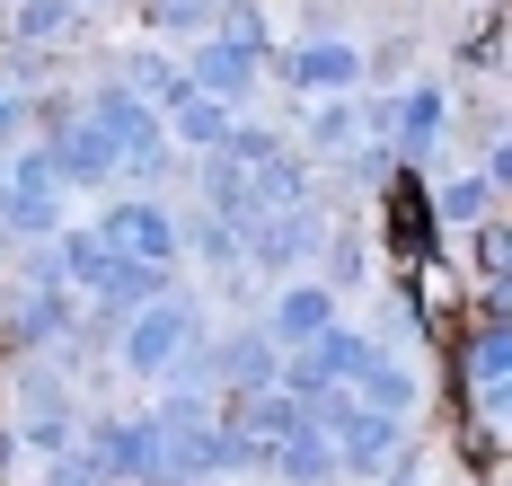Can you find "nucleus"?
<instances>
[{
	"mask_svg": "<svg viewBox=\"0 0 512 486\" xmlns=\"http://www.w3.org/2000/svg\"><path fill=\"white\" fill-rule=\"evenodd\" d=\"M62 274H71L80 292H98V301H151L159 292V274L151 266H124L98 230H71V239H62Z\"/></svg>",
	"mask_w": 512,
	"mask_h": 486,
	"instance_id": "nucleus-1",
	"label": "nucleus"
},
{
	"mask_svg": "<svg viewBox=\"0 0 512 486\" xmlns=\"http://www.w3.org/2000/svg\"><path fill=\"white\" fill-rule=\"evenodd\" d=\"M98 239L124 257V266H151V274H159L168 257H177V239H186V230L168 221V204H106V213H98Z\"/></svg>",
	"mask_w": 512,
	"mask_h": 486,
	"instance_id": "nucleus-2",
	"label": "nucleus"
},
{
	"mask_svg": "<svg viewBox=\"0 0 512 486\" xmlns=\"http://www.w3.org/2000/svg\"><path fill=\"white\" fill-rule=\"evenodd\" d=\"M89 124L115 142V160H133V168H159V160H168V142H159V115L142 107L133 89H106L98 107H89Z\"/></svg>",
	"mask_w": 512,
	"mask_h": 486,
	"instance_id": "nucleus-3",
	"label": "nucleus"
},
{
	"mask_svg": "<svg viewBox=\"0 0 512 486\" xmlns=\"http://www.w3.org/2000/svg\"><path fill=\"white\" fill-rule=\"evenodd\" d=\"M186 336H195V310H186V301H151V310L133 319V336H124V363H133V372H168V363L186 354Z\"/></svg>",
	"mask_w": 512,
	"mask_h": 486,
	"instance_id": "nucleus-4",
	"label": "nucleus"
},
{
	"mask_svg": "<svg viewBox=\"0 0 512 486\" xmlns=\"http://www.w3.org/2000/svg\"><path fill=\"white\" fill-rule=\"evenodd\" d=\"M45 168H53V186H106V177H115V142L80 115V124H62V133H53Z\"/></svg>",
	"mask_w": 512,
	"mask_h": 486,
	"instance_id": "nucleus-5",
	"label": "nucleus"
},
{
	"mask_svg": "<svg viewBox=\"0 0 512 486\" xmlns=\"http://www.w3.org/2000/svg\"><path fill=\"white\" fill-rule=\"evenodd\" d=\"M398 442V416H380V407H336V460H354V469H380V451Z\"/></svg>",
	"mask_w": 512,
	"mask_h": 486,
	"instance_id": "nucleus-6",
	"label": "nucleus"
},
{
	"mask_svg": "<svg viewBox=\"0 0 512 486\" xmlns=\"http://www.w3.org/2000/svg\"><path fill=\"white\" fill-rule=\"evenodd\" d=\"M248 80H256V54H248V45H230V36H212L186 89H195V98H221V107H230V98H239Z\"/></svg>",
	"mask_w": 512,
	"mask_h": 486,
	"instance_id": "nucleus-7",
	"label": "nucleus"
},
{
	"mask_svg": "<svg viewBox=\"0 0 512 486\" xmlns=\"http://www.w3.org/2000/svg\"><path fill=\"white\" fill-rule=\"evenodd\" d=\"M53 195H62V186H53L45 151H27V160L9 168V221H18V230H53Z\"/></svg>",
	"mask_w": 512,
	"mask_h": 486,
	"instance_id": "nucleus-8",
	"label": "nucleus"
},
{
	"mask_svg": "<svg viewBox=\"0 0 512 486\" xmlns=\"http://www.w3.org/2000/svg\"><path fill=\"white\" fill-rule=\"evenodd\" d=\"M248 239H256V257H265V266H292V257H309V248H318V213H309V204H292V213H265Z\"/></svg>",
	"mask_w": 512,
	"mask_h": 486,
	"instance_id": "nucleus-9",
	"label": "nucleus"
},
{
	"mask_svg": "<svg viewBox=\"0 0 512 486\" xmlns=\"http://www.w3.org/2000/svg\"><path fill=\"white\" fill-rule=\"evenodd\" d=\"M283 71H292L301 89H327V98H336V89H354L362 54H354V45H336V36H318V45H301V54L283 62Z\"/></svg>",
	"mask_w": 512,
	"mask_h": 486,
	"instance_id": "nucleus-10",
	"label": "nucleus"
},
{
	"mask_svg": "<svg viewBox=\"0 0 512 486\" xmlns=\"http://www.w3.org/2000/svg\"><path fill=\"white\" fill-rule=\"evenodd\" d=\"M89 451L106 478H142V469H159V425H106Z\"/></svg>",
	"mask_w": 512,
	"mask_h": 486,
	"instance_id": "nucleus-11",
	"label": "nucleus"
},
{
	"mask_svg": "<svg viewBox=\"0 0 512 486\" xmlns=\"http://www.w3.org/2000/svg\"><path fill=\"white\" fill-rule=\"evenodd\" d=\"M327 327H336V301H327L318 283H292V292L274 301V336H283V345H309V336H327Z\"/></svg>",
	"mask_w": 512,
	"mask_h": 486,
	"instance_id": "nucleus-12",
	"label": "nucleus"
},
{
	"mask_svg": "<svg viewBox=\"0 0 512 486\" xmlns=\"http://www.w3.org/2000/svg\"><path fill=\"white\" fill-rule=\"evenodd\" d=\"M380 133H398L407 151H424V142L442 133V89H407L398 107H380Z\"/></svg>",
	"mask_w": 512,
	"mask_h": 486,
	"instance_id": "nucleus-13",
	"label": "nucleus"
},
{
	"mask_svg": "<svg viewBox=\"0 0 512 486\" xmlns=\"http://www.w3.org/2000/svg\"><path fill=\"white\" fill-rule=\"evenodd\" d=\"M177 133H186V142H195V151H221V142H230V133H239V124H230V107H221V98H177Z\"/></svg>",
	"mask_w": 512,
	"mask_h": 486,
	"instance_id": "nucleus-14",
	"label": "nucleus"
},
{
	"mask_svg": "<svg viewBox=\"0 0 512 486\" xmlns=\"http://www.w3.org/2000/svg\"><path fill=\"white\" fill-rule=\"evenodd\" d=\"M354 133H362V115L345 107V98H327V107L309 115V142H318V151H345V142H354Z\"/></svg>",
	"mask_w": 512,
	"mask_h": 486,
	"instance_id": "nucleus-15",
	"label": "nucleus"
},
{
	"mask_svg": "<svg viewBox=\"0 0 512 486\" xmlns=\"http://www.w3.org/2000/svg\"><path fill=\"white\" fill-rule=\"evenodd\" d=\"M62 27H71V0H27V9H18V45H45Z\"/></svg>",
	"mask_w": 512,
	"mask_h": 486,
	"instance_id": "nucleus-16",
	"label": "nucleus"
},
{
	"mask_svg": "<svg viewBox=\"0 0 512 486\" xmlns=\"http://www.w3.org/2000/svg\"><path fill=\"white\" fill-rule=\"evenodd\" d=\"M486 186H495V177H468V186H442V221H468V213H486Z\"/></svg>",
	"mask_w": 512,
	"mask_h": 486,
	"instance_id": "nucleus-17",
	"label": "nucleus"
},
{
	"mask_svg": "<svg viewBox=\"0 0 512 486\" xmlns=\"http://www.w3.org/2000/svg\"><path fill=\"white\" fill-rule=\"evenodd\" d=\"M398 257H424V213H415L407 186H398Z\"/></svg>",
	"mask_w": 512,
	"mask_h": 486,
	"instance_id": "nucleus-18",
	"label": "nucleus"
},
{
	"mask_svg": "<svg viewBox=\"0 0 512 486\" xmlns=\"http://www.w3.org/2000/svg\"><path fill=\"white\" fill-rule=\"evenodd\" d=\"M230 372H248V380H265V372H274V354H265V345H256V336H248V345H230Z\"/></svg>",
	"mask_w": 512,
	"mask_h": 486,
	"instance_id": "nucleus-19",
	"label": "nucleus"
},
{
	"mask_svg": "<svg viewBox=\"0 0 512 486\" xmlns=\"http://www.w3.org/2000/svg\"><path fill=\"white\" fill-rule=\"evenodd\" d=\"M159 27H204V0H159Z\"/></svg>",
	"mask_w": 512,
	"mask_h": 486,
	"instance_id": "nucleus-20",
	"label": "nucleus"
},
{
	"mask_svg": "<svg viewBox=\"0 0 512 486\" xmlns=\"http://www.w3.org/2000/svg\"><path fill=\"white\" fill-rule=\"evenodd\" d=\"M195 248H204V257H221V266H230V221H204V230H195Z\"/></svg>",
	"mask_w": 512,
	"mask_h": 486,
	"instance_id": "nucleus-21",
	"label": "nucleus"
},
{
	"mask_svg": "<svg viewBox=\"0 0 512 486\" xmlns=\"http://www.w3.org/2000/svg\"><path fill=\"white\" fill-rule=\"evenodd\" d=\"M0 124H9V98H0Z\"/></svg>",
	"mask_w": 512,
	"mask_h": 486,
	"instance_id": "nucleus-22",
	"label": "nucleus"
}]
</instances>
